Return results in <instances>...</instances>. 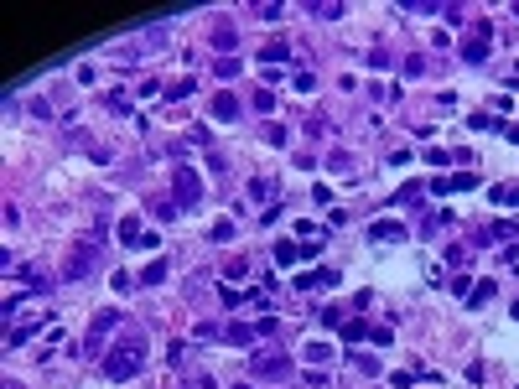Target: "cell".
<instances>
[{"label":"cell","instance_id":"cell-13","mask_svg":"<svg viewBox=\"0 0 519 389\" xmlns=\"http://www.w3.org/2000/svg\"><path fill=\"white\" fill-rule=\"evenodd\" d=\"M301 358H307V368H312V364H327L332 348H327V342H307V348H301Z\"/></svg>","mask_w":519,"mask_h":389},{"label":"cell","instance_id":"cell-25","mask_svg":"<svg viewBox=\"0 0 519 389\" xmlns=\"http://www.w3.org/2000/svg\"><path fill=\"white\" fill-rule=\"evenodd\" d=\"M348 358H354V353H348ZM354 368H358V374H379V358H369V353H358V358H354Z\"/></svg>","mask_w":519,"mask_h":389},{"label":"cell","instance_id":"cell-16","mask_svg":"<svg viewBox=\"0 0 519 389\" xmlns=\"http://www.w3.org/2000/svg\"><path fill=\"white\" fill-rule=\"evenodd\" d=\"M26 285H32V291H52V275H42V270H32V265H26Z\"/></svg>","mask_w":519,"mask_h":389},{"label":"cell","instance_id":"cell-9","mask_svg":"<svg viewBox=\"0 0 519 389\" xmlns=\"http://www.w3.org/2000/svg\"><path fill=\"white\" fill-rule=\"evenodd\" d=\"M322 285H338V270H312V275H296V291H322Z\"/></svg>","mask_w":519,"mask_h":389},{"label":"cell","instance_id":"cell-29","mask_svg":"<svg viewBox=\"0 0 519 389\" xmlns=\"http://www.w3.org/2000/svg\"><path fill=\"white\" fill-rule=\"evenodd\" d=\"M255 109H260V115H270V109H275V94H270V89H260V94H255Z\"/></svg>","mask_w":519,"mask_h":389},{"label":"cell","instance_id":"cell-21","mask_svg":"<svg viewBox=\"0 0 519 389\" xmlns=\"http://www.w3.org/2000/svg\"><path fill=\"white\" fill-rule=\"evenodd\" d=\"M166 281V265H146L141 270V285H161Z\"/></svg>","mask_w":519,"mask_h":389},{"label":"cell","instance_id":"cell-37","mask_svg":"<svg viewBox=\"0 0 519 389\" xmlns=\"http://www.w3.org/2000/svg\"><path fill=\"white\" fill-rule=\"evenodd\" d=\"M509 202H519V192H509Z\"/></svg>","mask_w":519,"mask_h":389},{"label":"cell","instance_id":"cell-35","mask_svg":"<svg viewBox=\"0 0 519 389\" xmlns=\"http://www.w3.org/2000/svg\"><path fill=\"white\" fill-rule=\"evenodd\" d=\"M109 109H115V115H130V94H109Z\"/></svg>","mask_w":519,"mask_h":389},{"label":"cell","instance_id":"cell-20","mask_svg":"<svg viewBox=\"0 0 519 389\" xmlns=\"http://www.w3.org/2000/svg\"><path fill=\"white\" fill-rule=\"evenodd\" d=\"M519 234V224H514V218H504V224H494V228H488V239H514Z\"/></svg>","mask_w":519,"mask_h":389},{"label":"cell","instance_id":"cell-26","mask_svg":"<svg viewBox=\"0 0 519 389\" xmlns=\"http://www.w3.org/2000/svg\"><path fill=\"white\" fill-rule=\"evenodd\" d=\"M192 89H198V83H192V78H182V83H172L166 94H172V99H192Z\"/></svg>","mask_w":519,"mask_h":389},{"label":"cell","instance_id":"cell-19","mask_svg":"<svg viewBox=\"0 0 519 389\" xmlns=\"http://www.w3.org/2000/svg\"><path fill=\"white\" fill-rule=\"evenodd\" d=\"M296 255H301V244H291V239H281V244H275V259H281V265H291Z\"/></svg>","mask_w":519,"mask_h":389},{"label":"cell","instance_id":"cell-2","mask_svg":"<svg viewBox=\"0 0 519 389\" xmlns=\"http://www.w3.org/2000/svg\"><path fill=\"white\" fill-rule=\"evenodd\" d=\"M99 239H104V234H99V228H94V234H89V239H78V249H73V255H68V265H62V281H89V275H94V265H99Z\"/></svg>","mask_w":519,"mask_h":389},{"label":"cell","instance_id":"cell-36","mask_svg":"<svg viewBox=\"0 0 519 389\" xmlns=\"http://www.w3.org/2000/svg\"><path fill=\"white\" fill-rule=\"evenodd\" d=\"M509 311H514V322H519V301H514V307H509Z\"/></svg>","mask_w":519,"mask_h":389},{"label":"cell","instance_id":"cell-28","mask_svg":"<svg viewBox=\"0 0 519 389\" xmlns=\"http://www.w3.org/2000/svg\"><path fill=\"white\" fill-rule=\"evenodd\" d=\"M229 239H234V224H229V218H224V224H213V244H229Z\"/></svg>","mask_w":519,"mask_h":389},{"label":"cell","instance_id":"cell-24","mask_svg":"<svg viewBox=\"0 0 519 389\" xmlns=\"http://www.w3.org/2000/svg\"><path fill=\"white\" fill-rule=\"evenodd\" d=\"M395 202H400V208H415V202H421V187H400V192H395Z\"/></svg>","mask_w":519,"mask_h":389},{"label":"cell","instance_id":"cell-23","mask_svg":"<svg viewBox=\"0 0 519 389\" xmlns=\"http://www.w3.org/2000/svg\"><path fill=\"white\" fill-rule=\"evenodd\" d=\"M213 73H218V78H234V73H239V58H218V62H213Z\"/></svg>","mask_w":519,"mask_h":389},{"label":"cell","instance_id":"cell-5","mask_svg":"<svg viewBox=\"0 0 519 389\" xmlns=\"http://www.w3.org/2000/svg\"><path fill=\"white\" fill-rule=\"evenodd\" d=\"M255 374L260 379H286L291 374V358L286 353H255Z\"/></svg>","mask_w":519,"mask_h":389},{"label":"cell","instance_id":"cell-27","mask_svg":"<svg viewBox=\"0 0 519 389\" xmlns=\"http://www.w3.org/2000/svg\"><path fill=\"white\" fill-rule=\"evenodd\" d=\"M249 198H255V202H265V198H270V182H265V177H255V182H249Z\"/></svg>","mask_w":519,"mask_h":389},{"label":"cell","instance_id":"cell-31","mask_svg":"<svg viewBox=\"0 0 519 389\" xmlns=\"http://www.w3.org/2000/svg\"><path fill=\"white\" fill-rule=\"evenodd\" d=\"M468 125H472V130H504V125H498V119H494V115H472V119H468Z\"/></svg>","mask_w":519,"mask_h":389},{"label":"cell","instance_id":"cell-14","mask_svg":"<svg viewBox=\"0 0 519 389\" xmlns=\"http://www.w3.org/2000/svg\"><path fill=\"white\" fill-rule=\"evenodd\" d=\"M224 338H229V342H255L260 332H255V327H244V322H234V327H224Z\"/></svg>","mask_w":519,"mask_h":389},{"label":"cell","instance_id":"cell-18","mask_svg":"<svg viewBox=\"0 0 519 389\" xmlns=\"http://www.w3.org/2000/svg\"><path fill=\"white\" fill-rule=\"evenodd\" d=\"M260 58H265V68H275V62L286 58V42H265V52H260Z\"/></svg>","mask_w":519,"mask_h":389},{"label":"cell","instance_id":"cell-7","mask_svg":"<svg viewBox=\"0 0 519 389\" xmlns=\"http://www.w3.org/2000/svg\"><path fill=\"white\" fill-rule=\"evenodd\" d=\"M115 322H119V311H99V317H94V332H89V348H83V353H99V342H104V332L115 327Z\"/></svg>","mask_w":519,"mask_h":389},{"label":"cell","instance_id":"cell-32","mask_svg":"<svg viewBox=\"0 0 519 389\" xmlns=\"http://www.w3.org/2000/svg\"><path fill=\"white\" fill-rule=\"evenodd\" d=\"M291 83H296V94H312V89H317V78H312V73H296Z\"/></svg>","mask_w":519,"mask_h":389},{"label":"cell","instance_id":"cell-30","mask_svg":"<svg viewBox=\"0 0 519 389\" xmlns=\"http://www.w3.org/2000/svg\"><path fill=\"white\" fill-rule=\"evenodd\" d=\"M244 270H249L244 259H234V265H224V285H229V281H244Z\"/></svg>","mask_w":519,"mask_h":389},{"label":"cell","instance_id":"cell-17","mask_svg":"<svg viewBox=\"0 0 519 389\" xmlns=\"http://www.w3.org/2000/svg\"><path fill=\"white\" fill-rule=\"evenodd\" d=\"M213 47H234V26H229V21L213 26Z\"/></svg>","mask_w":519,"mask_h":389},{"label":"cell","instance_id":"cell-38","mask_svg":"<svg viewBox=\"0 0 519 389\" xmlns=\"http://www.w3.org/2000/svg\"><path fill=\"white\" fill-rule=\"evenodd\" d=\"M229 389H249V384H229Z\"/></svg>","mask_w":519,"mask_h":389},{"label":"cell","instance_id":"cell-6","mask_svg":"<svg viewBox=\"0 0 519 389\" xmlns=\"http://www.w3.org/2000/svg\"><path fill=\"white\" fill-rule=\"evenodd\" d=\"M119 239H125L130 249H156L161 239L151 234V228H135V218H125V228H119Z\"/></svg>","mask_w":519,"mask_h":389},{"label":"cell","instance_id":"cell-39","mask_svg":"<svg viewBox=\"0 0 519 389\" xmlns=\"http://www.w3.org/2000/svg\"><path fill=\"white\" fill-rule=\"evenodd\" d=\"M198 389H213V384H198Z\"/></svg>","mask_w":519,"mask_h":389},{"label":"cell","instance_id":"cell-11","mask_svg":"<svg viewBox=\"0 0 519 389\" xmlns=\"http://www.w3.org/2000/svg\"><path fill=\"white\" fill-rule=\"evenodd\" d=\"M369 239H374V244H384V239H405V228L395 224V218H379V224L369 228Z\"/></svg>","mask_w":519,"mask_h":389},{"label":"cell","instance_id":"cell-4","mask_svg":"<svg viewBox=\"0 0 519 389\" xmlns=\"http://www.w3.org/2000/svg\"><path fill=\"white\" fill-rule=\"evenodd\" d=\"M488 36H494V26H488V21H478V26H472V36L462 42V58H468L472 68H478V62L488 58Z\"/></svg>","mask_w":519,"mask_h":389},{"label":"cell","instance_id":"cell-34","mask_svg":"<svg viewBox=\"0 0 519 389\" xmlns=\"http://www.w3.org/2000/svg\"><path fill=\"white\" fill-rule=\"evenodd\" d=\"M265 141H270V145H286V125H265Z\"/></svg>","mask_w":519,"mask_h":389},{"label":"cell","instance_id":"cell-12","mask_svg":"<svg viewBox=\"0 0 519 389\" xmlns=\"http://www.w3.org/2000/svg\"><path fill=\"white\" fill-rule=\"evenodd\" d=\"M369 332L374 327H364V322H343V342L354 348V342H369Z\"/></svg>","mask_w":519,"mask_h":389},{"label":"cell","instance_id":"cell-33","mask_svg":"<svg viewBox=\"0 0 519 389\" xmlns=\"http://www.w3.org/2000/svg\"><path fill=\"white\" fill-rule=\"evenodd\" d=\"M426 73V58H405V78H421Z\"/></svg>","mask_w":519,"mask_h":389},{"label":"cell","instance_id":"cell-8","mask_svg":"<svg viewBox=\"0 0 519 389\" xmlns=\"http://www.w3.org/2000/svg\"><path fill=\"white\" fill-rule=\"evenodd\" d=\"M468 187H478L472 172H457V177H437V182H431V192H468Z\"/></svg>","mask_w":519,"mask_h":389},{"label":"cell","instance_id":"cell-1","mask_svg":"<svg viewBox=\"0 0 519 389\" xmlns=\"http://www.w3.org/2000/svg\"><path fill=\"white\" fill-rule=\"evenodd\" d=\"M141 368H146V342H119V348L104 353V379L109 384H125V379H135Z\"/></svg>","mask_w":519,"mask_h":389},{"label":"cell","instance_id":"cell-3","mask_svg":"<svg viewBox=\"0 0 519 389\" xmlns=\"http://www.w3.org/2000/svg\"><path fill=\"white\" fill-rule=\"evenodd\" d=\"M172 202H177V208H198L203 202V177L192 166H182L177 177H172Z\"/></svg>","mask_w":519,"mask_h":389},{"label":"cell","instance_id":"cell-10","mask_svg":"<svg viewBox=\"0 0 519 389\" xmlns=\"http://www.w3.org/2000/svg\"><path fill=\"white\" fill-rule=\"evenodd\" d=\"M213 119H229V125H234V119H239V99L234 94H218V99H213Z\"/></svg>","mask_w":519,"mask_h":389},{"label":"cell","instance_id":"cell-22","mask_svg":"<svg viewBox=\"0 0 519 389\" xmlns=\"http://www.w3.org/2000/svg\"><path fill=\"white\" fill-rule=\"evenodd\" d=\"M32 322H21V327H11V348H26V342H32Z\"/></svg>","mask_w":519,"mask_h":389},{"label":"cell","instance_id":"cell-15","mask_svg":"<svg viewBox=\"0 0 519 389\" xmlns=\"http://www.w3.org/2000/svg\"><path fill=\"white\" fill-rule=\"evenodd\" d=\"M494 291H498L494 281H478V285L468 291V301H472V307H478V301H494Z\"/></svg>","mask_w":519,"mask_h":389}]
</instances>
